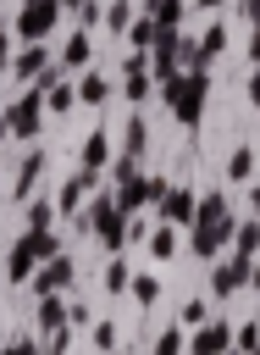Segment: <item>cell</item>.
<instances>
[{
	"label": "cell",
	"instance_id": "1",
	"mask_svg": "<svg viewBox=\"0 0 260 355\" xmlns=\"http://www.w3.org/2000/svg\"><path fill=\"white\" fill-rule=\"evenodd\" d=\"M194 216H199L194 250H199V255H216V244H221V239H227V227H232V216H227V200H221V194H210V200H205Z\"/></svg>",
	"mask_w": 260,
	"mask_h": 355
},
{
	"label": "cell",
	"instance_id": "2",
	"mask_svg": "<svg viewBox=\"0 0 260 355\" xmlns=\"http://www.w3.org/2000/svg\"><path fill=\"white\" fill-rule=\"evenodd\" d=\"M205 83H210V78H205V67H188L183 78H171V83H166V100H171V111H177L183 122H194V116H199Z\"/></svg>",
	"mask_w": 260,
	"mask_h": 355
},
{
	"label": "cell",
	"instance_id": "3",
	"mask_svg": "<svg viewBox=\"0 0 260 355\" xmlns=\"http://www.w3.org/2000/svg\"><path fill=\"white\" fill-rule=\"evenodd\" d=\"M194 211H199L194 205V189H183V183L177 189H160V216L166 222H194Z\"/></svg>",
	"mask_w": 260,
	"mask_h": 355
},
{
	"label": "cell",
	"instance_id": "4",
	"mask_svg": "<svg viewBox=\"0 0 260 355\" xmlns=\"http://www.w3.org/2000/svg\"><path fill=\"white\" fill-rule=\"evenodd\" d=\"M50 22H55V0H28V11H22V33L39 39V33H50Z\"/></svg>",
	"mask_w": 260,
	"mask_h": 355
},
{
	"label": "cell",
	"instance_id": "5",
	"mask_svg": "<svg viewBox=\"0 0 260 355\" xmlns=\"http://www.w3.org/2000/svg\"><path fill=\"white\" fill-rule=\"evenodd\" d=\"M149 194H160V183H155V178H127V189H122V200H116V205H122V211H133V205H144Z\"/></svg>",
	"mask_w": 260,
	"mask_h": 355
},
{
	"label": "cell",
	"instance_id": "6",
	"mask_svg": "<svg viewBox=\"0 0 260 355\" xmlns=\"http://www.w3.org/2000/svg\"><path fill=\"white\" fill-rule=\"evenodd\" d=\"M66 277H72V261H66V255H55V261H50V272H39V288H55V283H66Z\"/></svg>",
	"mask_w": 260,
	"mask_h": 355
},
{
	"label": "cell",
	"instance_id": "7",
	"mask_svg": "<svg viewBox=\"0 0 260 355\" xmlns=\"http://www.w3.org/2000/svg\"><path fill=\"white\" fill-rule=\"evenodd\" d=\"M243 277V261H232V266H216V277H210V288L216 294H232V283Z\"/></svg>",
	"mask_w": 260,
	"mask_h": 355
},
{
	"label": "cell",
	"instance_id": "8",
	"mask_svg": "<svg viewBox=\"0 0 260 355\" xmlns=\"http://www.w3.org/2000/svg\"><path fill=\"white\" fill-rule=\"evenodd\" d=\"M33 111H39V105H33V100H22V105H17V116H11L6 128H11V133H33V122H39Z\"/></svg>",
	"mask_w": 260,
	"mask_h": 355
},
{
	"label": "cell",
	"instance_id": "9",
	"mask_svg": "<svg viewBox=\"0 0 260 355\" xmlns=\"http://www.w3.org/2000/svg\"><path fill=\"white\" fill-rule=\"evenodd\" d=\"M194 349H199V355H216V349H227V327H205Z\"/></svg>",
	"mask_w": 260,
	"mask_h": 355
},
{
	"label": "cell",
	"instance_id": "10",
	"mask_svg": "<svg viewBox=\"0 0 260 355\" xmlns=\"http://www.w3.org/2000/svg\"><path fill=\"white\" fill-rule=\"evenodd\" d=\"M66 61H72V67H83V61H89V33H77V39L66 44Z\"/></svg>",
	"mask_w": 260,
	"mask_h": 355
},
{
	"label": "cell",
	"instance_id": "11",
	"mask_svg": "<svg viewBox=\"0 0 260 355\" xmlns=\"http://www.w3.org/2000/svg\"><path fill=\"white\" fill-rule=\"evenodd\" d=\"M17 72H22V78H39V72H50V67H44V55H39V50H28V55H22V67H17Z\"/></svg>",
	"mask_w": 260,
	"mask_h": 355
},
{
	"label": "cell",
	"instance_id": "12",
	"mask_svg": "<svg viewBox=\"0 0 260 355\" xmlns=\"http://www.w3.org/2000/svg\"><path fill=\"white\" fill-rule=\"evenodd\" d=\"M83 161H89V166H100V161H105V133H94V139L83 144Z\"/></svg>",
	"mask_w": 260,
	"mask_h": 355
},
{
	"label": "cell",
	"instance_id": "13",
	"mask_svg": "<svg viewBox=\"0 0 260 355\" xmlns=\"http://www.w3.org/2000/svg\"><path fill=\"white\" fill-rule=\"evenodd\" d=\"M254 250H260V227H243L238 233V255H254Z\"/></svg>",
	"mask_w": 260,
	"mask_h": 355
},
{
	"label": "cell",
	"instance_id": "14",
	"mask_svg": "<svg viewBox=\"0 0 260 355\" xmlns=\"http://www.w3.org/2000/svg\"><path fill=\"white\" fill-rule=\"evenodd\" d=\"M133 288H138V300H144V305L160 294V283H155V277H133Z\"/></svg>",
	"mask_w": 260,
	"mask_h": 355
},
{
	"label": "cell",
	"instance_id": "15",
	"mask_svg": "<svg viewBox=\"0 0 260 355\" xmlns=\"http://www.w3.org/2000/svg\"><path fill=\"white\" fill-rule=\"evenodd\" d=\"M177 349H183V333H177V327H171V333H166V338H160V344H155V355H177Z\"/></svg>",
	"mask_w": 260,
	"mask_h": 355
},
{
	"label": "cell",
	"instance_id": "16",
	"mask_svg": "<svg viewBox=\"0 0 260 355\" xmlns=\"http://www.w3.org/2000/svg\"><path fill=\"white\" fill-rule=\"evenodd\" d=\"M127 17H133V6H127V0H116V6H111V28H127Z\"/></svg>",
	"mask_w": 260,
	"mask_h": 355
},
{
	"label": "cell",
	"instance_id": "17",
	"mask_svg": "<svg viewBox=\"0 0 260 355\" xmlns=\"http://www.w3.org/2000/svg\"><path fill=\"white\" fill-rule=\"evenodd\" d=\"M83 100H105V78H83Z\"/></svg>",
	"mask_w": 260,
	"mask_h": 355
},
{
	"label": "cell",
	"instance_id": "18",
	"mask_svg": "<svg viewBox=\"0 0 260 355\" xmlns=\"http://www.w3.org/2000/svg\"><path fill=\"white\" fill-rule=\"evenodd\" d=\"M39 322H44V327H55V322H61V305H55V300H44V305H39Z\"/></svg>",
	"mask_w": 260,
	"mask_h": 355
},
{
	"label": "cell",
	"instance_id": "19",
	"mask_svg": "<svg viewBox=\"0 0 260 355\" xmlns=\"http://www.w3.org/2000/svg\"><path fill=\"white\" fill-rule=\"evenodd\" d=\"M94 344H100V349H111V344H116V327H111V322H100V327H94Z\"/></svg>",
	"mask_w": 260,
	"mask_h": 355
},
{
	"label": "cell",
	"instance_id": "20",
	"mask_svg": "<svg viewBox=\"0 0 260 355\" xmlns=\"http://www.w3.org/2000/svg\"><path fill=\"white\" fill-rule=\"evenodd\" d=\"M249 166H254V161H249V150H238V155H232V178H249Z\"/></svg>",
	"mask_w": 260,
	"mask_h": 355
},
{
	"label": "cell",
	"instance_id": "21",
	"mask_svg": "<svg viewBox=\"0 0 260 355\" xmlns=\"http://www.w3.org/2000/svg\"><path fill=\"white\" fill-rule=\"evenodd\" d=\"M249 94H254V100H260V72H254V78H249Z\"/></svg>",
	"mask_w": 260,
	"mask_h": 355
},
{
	"label": "cell",
	"instance_id": "22",
	"mask_svg": "<svg viewBox=\"0 0 260 355\" xmlns=\"http://www.w3.org/2000/svg\"><path fill=\"white\" fill-rule=\"evenodd\" d=\"M249 55H254V61H260V28H254V44H249Z\"/></svg>",
	"mask_w": 260,
	"mask_h": 355
},
{
	"label": "cell",
	"instance_id": "23",
	"mask_svg": "<svg viewBox=\"0 0 260 355\" xmlns=\"http://www.w3.org/2000/svg\"><path fill=\"white\" fill-rule=\"evenodd\" d=\"M249 17H254V28H260V0H249Z\"/></svg>",
	"mask_w": 260,
	"mask_h": 355
},
{
	"label": "cell",
	"instance_id": "24",
	"mask_svg": "<svg viewBox=\"0 0 260 355\" xmlns=\"http://www.w3.org/2000/svg\"><path fill=\"white\" fill-rule=\"evenodd\" d=\"M6 355H33V349H28V344H11V349H6Z\"/></svg>",
	"mask_w": 260,
	"mask_h": 355
},
{
	"label": "cell",
	"instance_id": "25",
	"mask_svg": "<svg viewBox=\"0 0 260 355\" xmlns=\"http://www.w3.org/2000/svg\"><path fill=\"white\" fill-rule=\"evenodd\" d=\"M249 200H254V211H260V189H254V194H249Z\"/></svg>",
	"mask_w": 260,
	"mask_h": 355
},
{
	"label": "cell",
	"instance_id": "26",
	"mask_svg": "<svg viewBox=\"0 0 260 355\" xmlns=\"http://www.w3.org/2000/svg\"><path fill=\"white\" fill-rule=\"evenodd\" d=\"M0 61H6V39H0Z\"/></svg>",
	"mask_w": 260,
	"mask_h": 355
},
{
	"label": "cell",
	"instance_id": "27",
	"mask_svg": "<svg viewBox=\"0 0 260 355\" xmlns=\"http://www.w3.org/2000/svg\"><path fill=\"white\" fill-rule=\"evenodd\" d=\"M254 288H260V266H254Z\"/></svg>",
	"mask_w": 260,
	"mask_h": 355
},
{
	"label": "cell",
	"instance_id": "28",
	"mask_svg": "<svg viewBox=\"0 0 260 355\" xmlns=\"http://www.w3.org/2000/svg\"><path fill=\"white\" fill-rule=\"evenodd\" d=\"M254 355H260V344H254Z\"/></svg>",
	"mask_w": 260,
	"mask_h": 355
},
{
	"label": "cell",
	"instance_id": "29",
	"mask_svg": "<svg viewBox=\"0 0 260 355\" xmlns=\"http://www.w3.org/2000/svg\"><path fill=\"white\" fill-rule=\"evenodd\" d=\"M205 6H216V0H205Z\"/></svg>",
	"mask_w": 260,
	"mask_h": 355
}]
</instances>
